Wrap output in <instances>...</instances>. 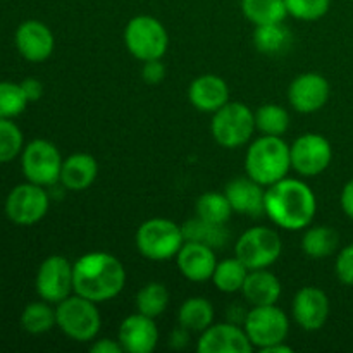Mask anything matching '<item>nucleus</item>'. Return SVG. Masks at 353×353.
<instances>
[{"instance_id": "9b49d317", "label": "nucleus", "mask_w": 353, "mask_h": 353, "mask_svg": "<svg viewBox=\"0 0 353 353\" xmlns=\"http://www.w3.org/2000/svg\"><path fill=\"white\" fill-rule=\"evenodd\" d=\"M48 207H50V196L45 186L34 185L31 181L14 186L6 200L7 217L19 226L40 223L47 216Z\"/></svg>"}, {"instance_id": "0eeeda50", "label": "nucleus", "mask_w": 353, "mask_h": 353, "mask_svg": "<svg viewBox=\"0 0 353 353\" xmlns=\"http://www.w3.org/2000/svg\"><path fill=\"white\" fill-rule=\"evenodd\" d=\"M123 38L128 52L141 62L162 59L169 47V34L164 24L147 14L131 17L124 28Z\"/></svg>"}, {"instance_id": "7ed1b4c3", "label": "nucleus", "mask_w": 353, "mask_h": 353, "mask_svg": "<svg viewBox=\"0 0 353 353\" xmlns=\"http://www.w3.org/2000/svg\"><path fill=\"white\" fill-rule=\"evenodd\" d=\"M245 171L247 176L265 188L281 181L292 171L290 145L283 140V137L261 134L248 145L245 155Z\"/></svg>"}, {"instance_id": "58836bf2", "label": "nucleus", "mask_w": 353, "mask_h": 353, "mask_svg": "<svg viewBox=\"0 0 353 353\" xmlns=\"http://www.w3.org/2000/svg\"><path fill=\"white\" fill-rule=\"evenodd\" d=\"M21 88H23L24 95H26L28 102H37L43 95V85L40 79L37 78H26L21 81Z\"/></svg>"}, {"instance_id": "423d86ee", "label": "nucleus", "mask_w": 353, "mask_h": 353, "mask_svg": "<svg viewBox=\"0 0 353 353\" xmlns=\"http://www.w3.org/2000/svg\"><path fill=\"white\" fill-rule=\"evenodd\" d=\"M254 110L243 102H228L212 114L210 133L223 148H240L250 141L255 133Z\"/></svg>"}, {"instance_id": "1a4fd4ad", "label": "nucleus", "mask_w": 353, "mask_h": 353, "mask_svg": "<svg viewBox=\"0 0 353 353\" xmlns=\"http://www.w3.org/2000/svg\"><path fill=\"white\" fill-rule=\"evenodd\" d=\"M61 152L52 141L37 138L30 141L21 152V168L26 181L40 186H54L61 179Z\"/></svg>"}, {"instance_id": "412c9836", "label": "nucleus", "mask_w": 353, "mask_h": 353, "mask_svg": "<svg viewBox=\"0 0 353 353\" xmlns=\"http://www.w3.org/2000/svg\"><path fill=\"white\" fill-rule=\"evenodd\" d=\"M224 195L230 200L231 207L236 214L243 216L259 217L264 214V200H265V186L247 178H236L230 181L224 190Z\"/></svg>"}, {"instance_id": "f3484780", "label": "nucleus", "mask_w": 353, "mask_h": 353, "mask_svg": "<svg viewBox=\"0 0 353 353\" xmlns=\"http://www.w3.org/2000/svg\"><path fill=\"white\" fill-rule=\"evenodd\" d=\"M16 48L26 61L43 62L55 48V38L50 28L38 19H28L16 30Z\"/></svg>"}, {"instance_id": "f257e3e1", "label": "nucleus", "mask_w": 353, "mask_h": 353, "mask_svg": "<svg viewBox=\"0 0 353 353\" xmlns=\"http://www.w3.org/2000/svg\"><path fill=\"white\" fill-rule=\"evenodd\" d=\"M316 212V193L302 179L286 176L265 188L264 214L281 230H305L312 224Z\"/></svg>"}, {"instance_id": "c85d7f7f", "label": "nucleus", "mask_w": 353, "mask_h": 353, "mask_svg": "<svg viewBox=\"0 0 353 353\" xmlns=\"http://www.w3.org/2000/svg\"><path fill=\"white\" fill-rule=\"evenodd\" d=\"M241 12L254 26L283 23L286 12L285 0H241Z\"/></svg>"}, {"instance_id": "f8f14e48", "label": "nucleus", "mask_w": 353, "mask_h": 353, "mask_svg": "<svg viewBox=\"0 0 353 353\" xmlns=\"http://www.w3.org/2000/svg\"><path fill=\"white\" fill-rule=\"evenodd\" d=\"M292 169L302 178L319 176L333 161V147L330 140L319 133H305L290 145Z\"/></svg>"}, {"instance_id": "ea45409f", "label": "nucleus", "mask_w": 353, "mask_h": 353, "mask_svg": "<svg viewBox=\"0 0 353 353\" xmlns=\"http://www.w3.org/2000/svg\"><path fill=\"white\" fill-rule=\"evenodd\" d=\"M90 352L93 353H123V347H121L119 340H110V338H102V340L95 341L93 340Z\"/></svg>"}, {"instance_id": "5701e85b", "label": "nucleus", "mask_w": 353, "mask_h": 353, "mask_svg": "<svg viewBox=\"0 0 353 353\" xmlns=\"http://www.w3.org/2000/svg\"><path fill=\"white\" fill-rule=\"evenodd\" d=\"M283 286L278 276L268 269H252L241 288L245 302L252 307L274 305L281 296Z\"/></svg>"}, {"instance_id": "4be33fe9", "label": "nucleus", "mask_w": 353, "mask_h": 353, "mask_svg": "<svg viewBox=\"0 0 353 353\" xmlns=\"http://www.w3.org/2000/svg\"><path fill=\"white\" fill-rule=\"evenodd\" d=\"M97 176H99L97 159L86 152H78L64 159L59 183L69 192H83L95 183Z\"/></svg>"}, {"instance_id": "a211bd4d", "label": "nucleus", "mask_w": 353, "mask_h": 353, "mask_svg": "<svg viewBox=\"0 0 353 353\" xmlns=\"http://www.w3.org/2000/svg\"><path fill=\"white\" fill-rule=\"evenodd\" d=\"M117 340L128 353H150L157 348L159 330L155 319L134 312L128 316L117 330Z\"/></svg>"}, {"instance_id": "4c0bfd02", "label": "nucleus", "mask_w": 353, "mask_h": 353, "mask_svg": "<svg viewBox=\"0 0 353 353\" xmlns=\"http://www.w3.org/2000/svg\"><path fill=\"white\" fill-rule=\"evenodd\" d=\"M141 78L148 85H159L164 81L165 78V65L162 64L161 59H152V61H145L143 68H141Z\"/></svg>"}, {"instance_id": "a19ab883", "label": "nucleus", "mask_w": 353, "mask_h": 353, "mask_svg": "<svg viewBox=\"0 0 353 353\" xmlns=\"http://www.w3.org/2000/svg\"><path fill=\"white\" fill-rule=\"evenodd\" d=\"M340 203L343 212L347 214L350 219H353V178L343 186V190H341Z\"/></svg>"}, {"instance_id": "c9c22d12", "label": "nucleus", "mask_w": 353, "mask_h": 353, "mask_svg": "<svg viewBox=\"0 0 353 353\" xmlns=\"http://www.w3.org/2000/svg\"><path fill=\"white\" fill-rule=\"evenodd\" d=\"M288 16L300 21H317L330 12L331 0H285Z\"/></svg>"}, {"instance_id": "473e14b6", "label": "nucleus", "mask_w": 353, "mask_h": 353, "mask_svg": "<svg viewBox=\"0 0 353 353\" xmlns=\"http://www.w3.org/2000/svg\"><path fill=\"white\" fill-rule=\"evenodd\" d=\"M195 212L196 216L205 221H210V223L226 224L231 219L234 210L224 193L207 192L196 199Z\"/></svg>"}, {"instance_id": "7c9ffc66", "label": "nucleus", "mask_w": 353, "mask_h": 353, "mask_svg": "<svg viewBox=\"0 0 353 353\" xmlns=\"http://www.w3.org/2000/svg\"><path fill=\"white\" fill-rule=\"evenodd\" d=\"M54 303L50 302H33L24 307L21 314V326L30 334L48 333L52 327L57 326V314Z\"/></svg>"}, {"instance_id": "9d476101", "label": "nucleus", "mask_w": 353, "mask_h": 353, "mask_svg": "<svg viewBox=\"0 0 353 353\" xmlns=\"http://www.w3.org/2000/svg\"><path fill=\"white\" fill-rule=\"evenodd\" d=\"M243 327L254 348L262 352L272 345L286 341L290 333V321L278 303L259 305L248 310Z\"/></svg>"}, {"instance_id": "ddd939ff", "label": "nucleus", "mask_w": 353, "mask_h": 353, "mask_svg": "<svg viewBox=\"0 0 353 353\" xmlns=\"http://www.w3.org/2000/svg\"><path fill=\"white\" fill-rule=\"evenodd\" d=\"M34 286L41 300L57 305L74 293L72 264L62 255H50L38 268Z\"/></svg>"}, {"instance_id": "37998d69", "label": "nucleus", "mask_w": 353, "mask_h": 353, "mask_svg": "<svg viewBox=\"0 0 353 353\" xmlns=\"http://www.w3.org/2000/svg\"><path fill=\"white\" fill-rule=\"evenodd\" d=\"M264 353H292L293 348L290 347V345H286V341H283V343H276L272 345V347L265 348V350H262Z\"/></svg>"}, {"instance_id": "b1692460", "label": "nucleus", "mask_w": 353, "mask_h": 353, "mask_svg": "<svg viewBox=\"0 0 353 353\" xmlns=\"http://www.w3.org/2000/svg\"><path fill=\"white\" fill-rule=\"evenodd\" d=\"M340 245V234L334 228L326 224H317L305 228V233L302 236V250L307 257L314 261H323L331 257L338 250Z\"/></svg>"}, {"instance_id": "72a5a7b5", "label": "nucleus", "mask_w": 353, "mask_h": 353, "mask_svg": "<svg viewBox=\"0 0 353 353\" xmlns=\"http://www.w3.org/2000/svg\"><path fill=\"white\" fill-rule=\"evenodd\" d=\"M23 148L24 140L19 128L10 119L0 117V164L14 161Z\"/></svg>"}, {"instance_id": "20e7f679", "label": "nucleus", "mask_w": 353, "mask_h": 353, "mask_svg": "<svg viewBox=\"0 0 353 353\" xmlns=\"http://www.w3.org/2000/svg\"><path fill=\"white\" fill-rule=\"evenodd\" d=\"M99 303L72 293L55 305L57 327L72 341L90 343L97 338L102 327Z\"/></svg>"}, {"instance_id": "dca6fc26", "label": "nucleus", "mask_w": 353, "mask_h": 353, "mask_svg": "<svg viewBox=\"0 0 353 353\" xmlns=\"http://www.w3.org/2000/svg\"><path fill=\"white\" fill-rule=\"evenodd\" d=\"M292 314L303 331H319L326 326L331 314V303L326 292L317 286H303L293 296Z\"/></svg>"}, {"instance_id": "2eb2a0df", "label": "nucleus", "mask_w": 353, "mask_h": 353, "mask_svg": "<svg viewBox=\"0 0 353 353\" xmlns=\"http://www.w3.org/2000/svg\"><path fill=\"white\" fill-rule=\"evenodd\" d=\"M254 350L245 327L230 321L210 324L196 341L199 353H252Z\"/></svg>"}, {"instance_id": "cd10ccee", "label": "nucleus", "mask_w": 353, "mask_h": 353, "mask_svg": "<svg viewBox=\"0 0 353 353\" xmlns=\"http://www.w3.org/2000/svg\"><path fill=\"white\" fill-rule=\"evenodd\" d=\"M250 269L234 255L231 259H223L217 262L216 269L210 281L214 283L219 292L223 293H238L243 288V283L247 279Z\"/></svg>"}, {"instance_id": "a878e982", "label": "nucleus", "mask_w": 353, "mask_h": 353, "mask_svg": "<svg viewBox=\"0 0 353 353\" xmlns=\"http://www.w3.org/2000/svg\"><path fill=\"white\" fill-rule=\"evenodd\" d=\"M214 305L203 296H192L181 303L178 310V324L190 333H202L214 324Z\"/></svg>"}, {"instance_id": "79ce46f5", "label": "nucleus", "mask_w": 353, "mask_h": 353, "mask_svg": "<svg viewBox=\"0 0 353 353\" xmlns=\"http://www.w3.org/2000/svg\"><path fill=\"white\" fill-rule=\"evenodd\" d=\"M188 338H190V331L179 326L172 331L171 338H169V345H171L172 348H176V350H181V348H185L186 345H188Z\"/></svg>"}, {"instance_id": "6ab92c4d", "label": "nucleus", "mask_w": 353, "mask_h": 353, "mask_svg": "<svg viewBox=\"0 0 353 353\" xmlns=\"http://www.w3.org/2000/svg\"><path fill=\"white\" fill-rule=\"evenodd\" d=\"M216 250L196 241H185L176 255V265L183 278L193 283H203L212 279L217 265Z\"/></svg>"}, {"instance_id": "f03ea898", "label": "nucleus", "mask_w": 353, "mask_h": 353, "mask_svg": "<svg viewBox=\"0 0 353 353\" xmlns=\"http://www.w3.org/2000/svg\"><path fill=\"white\" fill-rule=\"evenodd\" d=\"M74 293L103 303L114 300L126 285V269L109 252H88L72 264Z\"/></svg>"}, {"instance_id": "393cba45", "label": "nucleus", "mask_w": 353, "mask_h": 353, "mask_svg": "<svg viewBox=\"0 0 353 353\" xmlns=\"http://www.w3.org/2000/svg\"><path fill=\"white\" fill-rule=\"evenodd\" d=\"M183 236L185 241H196V243H203L207 247L214 248H224L230 241V231H228L226 224L210 223V221L202 219V217H193L183 224Z\"/></svg>"}, {"instance_id": "39448f33", "label": "nucleus", "mask_w": 353, "mask_h": 353, "mask_svg": "<svg viewBox=\"0 0 353 353\" xmlns=\"http://www.w3.org/2000/svg\"><path fill=\"white\" fill-rule=\"evenodd\" d=\"M185 243L183 228L165 217H150L140 224L134 234V245L145 259L164 262L176 259Z\"/></svg>"}, {"instance_id": "aec40b11", "label": "nucleus", "mask_w": 353, "mask_h": 353, "mask_svg": "<svg viewBox=\"0 0 353 353\" xmlns=\"http://www.w3.org/2000/svg\"><path fill=\"white\" fill-rule=\"evenodd\" d=\"M188 100L200 112L214 114L230 102V86L221 76L202 74L190 85Z\"/></svg>"}, {"instance_id": "2f4dec72", "label": "nucleus", "mask_w": 353, "mask_h": 353, "mask_svg": "<svg viewBox=\"0 0 353 353\" xmlns=\"http://www.w3.org/2000/svg\"><path fill=\"white\" fill-rule=\"evenodd\" d=\"M255 130L268 137H283L290 128L288 110L278 103H264L254 110Z\"/></svg>"}, {"instance_id": "c756f323", "label": "nucleus", "mask_w": 353, "mask_h": 353, "mask_svg": "<svg viewBox=\"0 0 353 353\" xmlns=\"http://www.w3.org/2000/svg\"><path fill=\"white\" fill-rule=\"evenodd\" d=\"M169 299L171 296H169L168 286L164 283L152 281L138 290L137 296H134V305H137V310L140 314L152 317V319H157L168 309Z\"/></svg>"}, {"instance_id": "f704fd0d", "label": "nucleus", "mask_w": 353, "mask_h": 353, "mask_svg": "<svg viewBox=\"0 0 353 353\" xmlns=\"http://www.w3.org/2000/svg\"><path fill=\"white\" fill-rule=\"evenodd\" d=\"M26 105L28 99L21 88V83L0 81V117L12 119L19 116Z\"/></svg>"}, {"instance_id": "e433bc0d", "label": "nucleus", "mask_w": 353, "mask_h": 353, "mask_svg": "<svg viewBox=\"0 0 353 353\" xmlns=\"http://www.w3.org/2000/svg\"><path fill=\"white\" fill-rule=\"evenodd\" d=\"M334 274L338 281L353 286V243L341 248L334 261Z\"/></svg>"}, {"instance_id": "bb28decb", "label": "nucleus", "mask_w": 353, "mask_h": 353, "mask_svg": "<svg viewBox=\"0 0 353 353\" xmlns=\"http://www.w3.org/2000/svg\"><path fill=\"white\" fill-rule=\"evenodd\" d=\"M292 31L283 23L255 26L254 45L264 55H281L292 47Z\"/></svg>"}, {"instance_id": "6e6552de", "label": "nucleus", "mask_w": 353, "mask_h": 353, "mask_svg": "<svg viewBox=\"0 0 353 353\" xmlns=\"http://www.w3.org/2000/svg\"><path fill=\"white\" fill-rule=\"evenodd\" d=\"M281 236L268 226H254L240 234L234 243V255L248 269H269L281 257Z\"/></svg>"}, {"instance_id": "4468645a", "label": "nucleus", "mask_w": 353, "mask_h": 353, "mask_svg": "<svg viewBox=\"0 0 353 353\" xmlns=\"http://www.w3.org/2000/svg\"><path fill=\"white\" fill-rule=\"evenodd\" d=\"M286 97L296 112L314 114L323 109L330 100V81L319 72H302L290 83Z\"/></svg>"}]
</instances>
